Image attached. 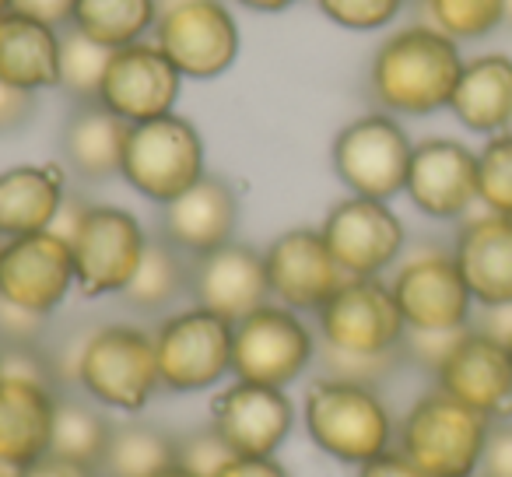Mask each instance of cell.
<instances>
[{"instance_id": "28", "label": "cell", "mask_w": 512, "mask_h": 477, "mask_svg": "<svg viewBox=\"0 0 512 477\" xmlns=\"http://www.w3.org/2000/svg\"><path fill=\"white\" fill-rule=\"evenodd\" d=\"M183 295H190V257L179 253L172 243H165L162 235L151 239L137 274L130 285L123 288L120 299L127 302L134 313H165L176 306Z\"/></svg>"}, {"instance_id": "16", "label": "cell", "mask_w": 512, "mask_h": 477, "mask_svg": "<svg viewBox=\"0 0 512 477\" xmlns=\"http://www.w3.org/2000/svg\"><path fill=\"white\" fill-rule=\"evenodd\" d=\"M74 292V253L53 228L0 239V299L50 320Z\"/></svg>"}, {"instance_id": "19", "label": "cell", "mask_w": 512, "mask_h": 477, "mask_svg": "<svg viewBox=\"0 0 512 477\" xmlns=\"http://www.w3.org/2000/svg\"><path fill=\"white\" fill-rule=\"evenodd\" d=\"M211 428L235 456H274L295 428L288 390L232 379L211 397Z\"/></svg>"}, {"instance_id": "7", "label": "cell", "mask_w": 512, "mask_h": 477, "mask_svg": "<svg viewBox=\"0 0 512 477\" xmlns=\"http://www.w3.org/2000/svg\"><path fill=\"white\" fill-rule=\"evenodd\" d=\"M386 281L414 334H456L474 323L477 302L449 246H418L404 253Z\"/></svg>"}, {"instance_id": "24", "label": "cell", "mask_w": 512, "mask_h": 477, "mask_svg": "<svg viewBox=\"0 0 512 477\" xmlns=\"http://www.w3.org/2000/svg\"><path fill=\"white\" fill-rule=\"evenodd\" d=\"M67 193V172L57 162H25L0 169V239L46 232Z\"/></svg>"}, {"instance_id": "52", "label": "cell", "mask_w": 512, "mask_h": 477, "mask_svg": "<svg viewBox=\"0 0 512 477\" xmlns=\"http://www.w3.org/2000/svg\"><path fill=\"white\" fill-rule=\"evenodd\" d=\"M509 134H512V123H509Z\"/></svg>"}, {"instance_id": "9", "label": "cell", "mask_w": 512, "mask_h": 477, "mask_svg": "<svg viewBox=\"0 0 512 477\" xmlns=\"http://www.w3.org/2000/svg\"><path fill=\"white\" fill-rule=\"evenodd\" d=\"M151 235L141 218L116 204H88L71 235L74 253V288L85 299L123 295L137 274Z\"/></svg>"}, {"instance_id": "43", "label": "cell", "mask_w": 512, "mask_h": 477, "mask_svg": "<svg viewBox=\"0 0 512 477\" xmlns=\"http://www.w3.org/2000/svg\"><path fill=\"white\" fill-rule=\"evenodd\" d=\"M18 477H99V470L92 467H81V463H71V460H60V456H43L36 460L32 467L18 470Z\"/></svg>"}, {"instance_id": "33", "label": "cell", "mask_w": 512, "mask_h": 477, "mask_svg": "<svg viewBox=\"0 0 512 477\" xmlns=\"http://www.w3.org/2000/svg\"><path fill=\"white\" fill-rule=\"evenodd\" d=\"M113 50L92 43L88 36H81L78 29H64V43H60V78L57 88L64 95H71L74 106L78 102H99L102 78Z\"/></svg>"}, {"instance_id": "42", "label": "cell", "mask_w": 512, "mask_h": 477, "mask_svg": "<svg viewBox=\"0 0 512 477\" xmlns=\"http://www.w3.org/2000/svg\"><path fill=\"white\" fill-rule=\"evenodd\" d=\"M218 477H288L274 456H235Z\"/></svg>"}, {"instance_id": "10", "label": "cell", "mask_w": 512, "mask_h": 477, "mask_svg": "<svg viewBox=\"0 0 512 477\" xmlns=\"http://www.w3.org/2000/svg\"><path fill=\"white\" fill-rule=\"evenodd\" d=\"M320 348L365 358H404L407 323L386 278H348L316 313Z\"/></svg>"}, {"instance_id": "31", "label": "cell", "mask_w": 512, "mask_h": 477, "mask_svg": "<svg viewBox=\"0 0 512 477\" xmlns=\"http://www.w3.org/2000/svg\"><path fill=\"white\" fill-rule=\"evenodd\" d=\"M113 425L116 421H109L106 407H99L95 400L60 397L50 453L60 456V460L99 470L102 456H106V446H109V435H113Z\"/></svg>"}, {"instance_id": "41", "label": "cell", "mask_w": 512, "mask_h": 477, "mask_svg": "<svg viewBox=\"0 0 512 477\" xmlns=\"http://www.w3.org/2000/svg\"><path fill=\"white\" fill-rule=\"evenodd\" d=\"M355 470H358L355 477H428V474H421V470L414 467V463L407 460L397 446H393L390 453L376 456V460L362 463V467H355Z\"/></svg>"}, {"instance_id": "18", "label": "cell", "mask_w": 512, "mask_h": 477, "mask_svg": "<svg viewBox=\"0 0 512 477\" xmlns=\"http://www.w3.org/2000/svg\"><path fill=\"white\" fill-rule=\"evenodd\" d=\"M183 81L186 78L176 71V64L158 50L155 39H144V43L113 50L106 78H102L99 102L109 113L120 116L123 123L137 127V123L176 113Z\"/></svg>"}, {"instance_id": "40", "label": "cell", "mask_w": 512, "mask_h": 477, "mask_svg": "<svg viewBox=\"0 0 512 477\" xmlns=\"http://www.w3.org/2000/svg\"><path fill=\"white\" fill-rule=\"evenodd\" d=\"M74 8H78V0H11V11H22V15L53 25V29H67Z\"/></svg>"}, {"instance_id": "34", "label": "cell", "mask_w": 512, "mask_h": 477, "mask_svg": "<svg viewBox=\"0 0 512 477\" xmlns=\"http://www.w3.org/2000/svg\"><path fill=\"white\" fill-rule=\"evenodd\" d=\"M477 211L512 218V134L484 137L477 148Z\"/></svg>"}, {"instance_id": "6", "label": "cell", "mask_w": 512, "mask_h": 477, "mask_svg": "<svg viewBox=\"0 0 512 477\" xmlns=\"http://www.w3.org/2000/svg\"><path fill=\"white\" fill-rule=\"evenodd\" d=\"M120 176L144 200L165 207L207 176L204 137L179 113L137 123L127 134Z\"/></svg>"}, {"instance_id": "2", "label": "cell", "mask_w": 512, "mask_h": 477, "mask_svg": "<svg viewBox=\"0 0 512 477\" xmlns=\"http://www.w3.org/2000/svg\"><path fill=\"white\" fill-rule=\"evenodd\" d=\"M57 379L74 383L88 400L116 414H141L151 404L158 379L155 334L137 323H102L53 358Z\"/></svg>"}, {"instance_id": "32", "label": "cell", "mask_w": 512, "mask_h": 477, "mask_svg": "<svg viewBox=\"0 0 512 477\" xmlns=\"http://www.w3.org/2000/svg\"><path fill=\"white\" fill-rule=\"evenodd\" d=\"M421 22L439 29L453 43H481L505 29V0H418Z\"/></svg>"}, {"instance_id": "30", "label": "cell", "mask_w": 512, "mask_h": 477, "mask_svg": "<svg viewBox=\"0 0 512 477\" xmlns=\"http://www.w3.org/2000/svg\"><path fill=\"white\" fill-rule=\"evenodd\" d=\"M158 22L155 0H78L67 29H78L106 50H123L151 39Z\"/></svg>"}, {"instance_id": "35", "label": "cell", "mask_w": 512, "mask_h": 477, "mask_svg": "<svg viewBox=\"0 0 512 477\" xmlns=\"http://www.w3.org/2000/svg\"><path fill=\"white\" fill-rule=\"evenodd\" d=\"M316 11L344 32H383L407 11L411 0H313Z\"/></svg>"}, {"instance_id": "14", "label": "cell", "mask_w": 512, "mask_h": 477, "mask_svg": "<svg viewBox=\"0 0 512 477\" xmlns=\"http://www.w3.org/2000/svg\"><path fill=\"white\" fill-rule=\"evenodd\" d=\"M404 197L428 221L460 225L477 211V148L460 137L414 141Z\"/></svg>"}, {"instance_id": "20", "label": "cell", "mask_w": 512, "mask_h": 477, "mask_svg": "<svg viewBox=\"0 0 512 477\" xmlns=\"http://www.w3.org/2000/svg\"><path fill=\"white\" fill-rule=\"evenodd\" d=\"M190 299L193 306L218 313L221 320L239 323L253 309L271 302L264 250L246 243H225L204 257L190 260Z\"/></svg>"}, {"instance_id": "51", "label": "cell", "mask_w": 512, "mask_h": 477, "mask_svg": "<svg viewBox=\"0 0 512 477\" xmlns=\"http://www.w3.org/2000/svg\"><path fill=\"white\" fill-rule=\"evenodd\" d=\"M505 348H509V358H512V334L505 337Z\"/></svg>"}, {"instance_id": "45", "label": "cell", "mask_w": 512, "mask_h": 477, "mask_svg": "<svg viewBox=\"0 0 512 477\" xmlns=\"http://www.w3.org/2000/svg\"><path fill=\"white\" fill-rule=\"evenodd\" d=\"M158 477H197V474H190V470H183V467H179V463H176V467L162 470V474H158Z\"/></svg>"}, {"instance_id": "49", "label": "cell", "mask_w": 512, "mask_h": 477, "mask_svg": "<svg viewBox=\"0 0 512 477\" xmlns=\"http://www.w3.org/2000/svg\"><path fill=\"white\" fill-rule=\"evenodd\" d=\"M11 11V0H0V15H8Z\"/></svg>"}, {"instance_id": "5", "label": "cell", "mask_w": 512, "mask_h": 477, "mask_svg": "<svg viewBox=\"0 0 512 477\" xmlns=\"http://www.w3.org/2000/svg\"><path fill=\"white\" fill-rule=\"evenodd\" d=\"M320 355V334L306 316L281 302L253 309L232 323V379L288 390L313 369Z\"/></svg>"}, {"instance_id": "23", "label": "cell", "mask_w": 512, "mask_h": 477, "mask_svg": "<svg viewBox=\"0 0 512 477\" xmlns=\"http://www.w3.org/2000/svg\"><path fill=\"white\" fill-rule=\"evenodd\" d=\"M57 404V386L18 376L0 379V463L25 470L50 456Z\"/></svg>"}, {"instance_id": "47", "label": "cell", "mask_w": 512, "mask_h": 477, "mask_svg": "<svg viewBox=\"0 0 512 477\" xmlns=\"http://www.w3.org/2000/svg\"><path fill=\"white\" fill-rule=\"evenodd\" d=\"M505 29H512V0H505Z\"/></svg>"}, {"instance_id": "50", "label": "cell", "mask_w": 512, "mask_h": 477, "mask_svg": "<svg viewBox=\"0 0 512 477\" xmlns=\"http://www.w3.org/2000/svg\"><path fill=\"white\" fill-rule=\"evenodd\" d=\"M0 379H4V348H0Z\"/></svg>"}, {"instance_id": "3", "label": "cell", "mask_w": 512, "mask_h": 477, "mask_svg": "<svg viewBox=\"0 0 512 477\" xmlns=\"http://www.w3.org/2000/svg\"><path fill=\"white\" fill-rule=\"evenodd\" d=\"M306 435L330 460L362 467L397 446V418L379 386L320 376L302 400Z\"/></svg>"}, {"instance_id": "29", "label": "cell", "mask_w": 512, "mask_h": 477, "mask_svg": "<svg viewBox=\"0 0 512 477\" xmlns=\"http://www.w3.org/2000/svg\"><path fill=\"white\" fill-rule=\"evenodd\" d=\"M176 467V435L148 421H120L109 435L99 477H158Z\"/></svg>"}, {"instance_id": "15", "label": "cell", "mask_w": 512, "mask_h": 477, "mask_svg": "<svg viewBox=\"0 0 512 477\" xmlns=\"http://www.w3.org/2000/svg\"><path fill=\"white\" fill-rule=\"evenodd\" d=\"M432 383L460 404L474 407L488 421L512 418V358L502 337L477 323L456 334L446 358L435 365Z\"/></svg>"}, {"instance_id": "36", "label": "cell", "mask_w": 512, "mask_h": 477, "mask_svg": "<svg viewBox=\"0 0 512 477\" xmlns=\"http://www.w3.org/2000/svg\"><path fill=\"white\" fill-rule=\"evenodd\" d=\"M232 460H235V453L228 449V442L221 439L211 425L197 428V432L176 435V463L183 470H190V474L218 477Z\"/></svg>"}, {"instance_id": "46", "label": "cell", "mask_w": 512, "mask_h": 477, "mask_svg": "<svg viewBox=\"0 0 512 477\" xmlns=\"http://www.w3.org/2000/svg\"><path fill=\"white\" fill-rule=\"evenodd\" d=\"M158 4V11H169V8H176V4H186V0H155Z\"/></svg>"}, {"instance_id": "4", "label": "cell", "mask_w": 512, "mask_h": 477, "mask_svg": "<svg viewBox=\"0 0 512 477\" xmlns=\"http://www.w3.org/2000/svg\"><path fill=\"white\" fill-rule=\"evenodd\" d=\"M495 421L432 386L397 418V449L428 477H474Z\"/></svg>"}, {"instance_id": "17", "label": "cell", "mask_w": 512, "mask_h": 477, "mask_svg": "<svg viewBox=\"0 0 512 477\" xmlns=\"http://www.w3.org/2000/svg\"><path fill=\"white\" fill-rule=\"evenodd\" d=\"M267 285H271V302L295 309L302 316H316L337 288L348 281V274L337 267L334 253L327 250L316 228H288L264 250Z\"/></svg>"}, {"instance_id": "27", "label": "cell", "mask_w": 512, "mask_h": 477, "mask_svg": "<svg viewBox=\"0 0 512 477\" xmlns=\"http://www.w3.org/2000/svg\"><path fill=\"white\" fill-rule=\"evenodd\" d=\"M130 123H123L116 113H109L102 102H78L67 116L60 151L74 176L85 183H106L120 176L123 148H127Z\"/></svg>"}, {"instance_id": "8", "label": "cell", "mask_w": 512, "mask_h": 477, "mask_svg": "<svg viewBox=\"0 0 512 477\" xmlns=\"http://www.w3.org/2000/svg\"><path fill=\"white\" fill-rule=\"evenodd\" d=\"M411 151L414 137L407 134L404 120L372 109L337 130L330 144V162H334V176L351 197L393 204L404 193Z\"/></svg>"}, {"instance_id": "44", "label": "cell", "mask_w": 512, "mask_h": 477, "mask_svg": "<svg viewBox=\"0 0 512 477\" xmlns=\"http://www.w3.org/2000/svg\"><path fill=\"white\" fill-rule=\"evenodd\" d=\"M228 4H239L253 15H281V11H292L302 0H228Z\"/></svg>"}, {"instance_id": "39", "label": "cell", "mask_w": 512, "mask_h": 477, "mask_svg": "<svg viewBox=\"0 0 512 477\" xmlns=\"http://www.w3.org/2000/svg\"><path fill=\"white\" fill-rule=\"evenodd\" d=\"M36 116V95L22 92V88L0 81V134H11V130L25 127V123Z\"/></svg>"}, {"instance_id": "11", "label": "cell", "mask_w": 512, "mask_h": 477, "mask_svg": "<svg viewBox=\"0 0 512 477\" xmlns=\"http://www.w3.org/2000/svg\"><path fill=\"white\" fill-rule=\"evenodd\" d=\"M151 334L165 393H204L232 376V323L218 313L186 306L165 316Z\"/></svg>"}, {"instance_id": "12", "label": "cell", "mask_w": 512, "mask_h": 477, "mask_svg": "<svg viewBox=\"0 0 512 477\" xmlns=\"http://www.w3.org/2000/svg\"><path fill=\"white\" fill-rule=\"evenodd\" d=\"M151 39L186 81L221 78L242 50V32L228 0H186L158 11Z\"/></svg>"}, {"instance_id": "53", "label": "cell", "mask_w": 512, "mask_h": 477, "mask_svg": "<svg viewBox=\"0 0 512 477\" xmlns=\"http://www.w3.org/2000/svg\"><path fill=\"white\" fill-rule=\"evenodd\" d=\"M474 477H477V474H474Z\"/></svg>"}, {"instance_id": "26", "label": "cell", "mask_w": 512, "mask_h": 477, "mask_svg": "<svg viewBox=\"0 0 512 477\" xmlns=\"http://www.w3.org/2000/svg\"><path fill=\"white\" fill-rule=\"evenodd\" d=\"M60 43L64 29L36 22L22 11L0 15V81L32 95L57 88Z\"/></svg>"}, {"instance_id": "1", "label": "cell", "mask_w": 512, "mask_h": 477, "mask_svg": "<svg viewBox=\"0 0 512 477\" xmlns=\"http://www.w3.org/2000/svg\"><path fill=\"white\" fill-rule=\"evenodd\" d=\"M463 46L428 22H411L383 36L372 50L369 99L397 120H425L446 113L463 71Z\"/></svg>"}, {"instance_id": "25", "label": "cell", "mask_w": 512, "mask_h": 477, "mask_svg": "<svg viewBox=\"0 0 512 477\" xmlns=\"http://www.w3.org/2000/svg\"><path fill=\"white\" fill-rule=\"evenodd\" d=\"M467 134L495 137L512 123V57L509 53H474L463 60L453 102L446 109Z\"/></svg>"}, {"instance_id": "22", "label": "cell", "mask_w": 512, "mask_h": 477, "mask_svg": "<svg viewBox=\"0 0 512 477\" xmlns=\"http://www.w3.org/2000/svg\"><path fill=\"white\" fill-rule=\"evenodd\" d=\"M449 250L477 309L512 306V218L474 211L456 225Z\"/></svg>"}, {"instance_id": "21", "label": "cell", "mask_w": 512, "mask_h": 477, "mask_svg": "<svg viewBox=\"0 0 512 477\" xmlns=\"http://www.w3.org/2000/svg\"><path fill=\"white\" fill-rule=\"evenodd\" d=\"M239 225V193L228 179L207 172L200 183L162 207L158 235L190 260L232 243Z\"/></svg>"}, {"instance_id": "48", "label": "cell", "mask_w": 512, "mask_h": 477, "mask_svg": "<svg viewBox=\"0 0 512 477\" xmlns=\"http://www.w3.org/2000/svg\"><path fill=\"white\" fill-rule=\"evenodd\" d=\"M0 477H18V470H11L8 463H0Z\"/></svg>"}, {"instance_id": "37", "label": "cell", "mask_w": 512, "mask_h": 477, "mask_svg": "<svg viewBox=\"0 0 512 477\" xmlns=\"http://www.w3.org/2000/svg\"><path fill=\"white\" fill-rule=\"evenodd\" d=\"M46 316L0 299V348H39L46 337Z\"/></svg>"}, {"instance_id": "38", "label": "cell", "mask_w": 512, "mask_h": 477, "mask_svg": "<svg viewBox=\"0 0 512 477\" xmlns=\"http://www.w3.org/2000/svg\"><path fill=\"white\" fill-rule=\"evenodd\" d=\"M477 477H512V418L491 425Z\"/></svg>"}, {"instance_id": "13", "label": "cell", "mask_w": 512, "mask_h": 477, "mask_svg": "<svg viewBox=\"0 0 512 477\" xmlns=\"http://www.w3.org/2000/svg\"><path fill=\"white\" fill-rule=\"evenodd\" d=\"M320 235L348 278H386L407 253V225L390 200L348 193L323 214Z\"/></svg>"}]
</instances>
